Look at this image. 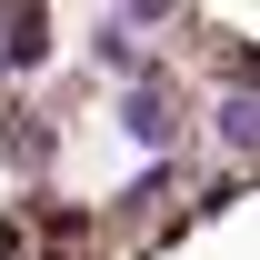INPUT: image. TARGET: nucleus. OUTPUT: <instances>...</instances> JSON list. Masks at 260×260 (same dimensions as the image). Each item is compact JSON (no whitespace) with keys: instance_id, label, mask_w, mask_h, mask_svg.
<instances>
[{"instance_id":"1","label":"nucleus","mask_w":260,"mask_h":260,"mask_svg":"<svg viewBox=\"0 0 260 260\" xmlns=\"http://www.w3.org/2000/svg\"><path fill=\"white\" fill-rule=\"evenodd\" d=\"M120 130L140 140V150H170V140H180V100H170L160 70H140V80L120 90Z\"/></svg>"},{"instance_id":"2","label":"nucleus","mask_w":260,"mask_h":260,"mask_svg":"<svg viewBox=\"0 0 260 260\" xmlns=\"http://www.w3.org/2000/svg\"><path fill=\"white\" fill-rule=\"evenodd\" d=\"M160 10H170V0H120V20H160Z\"/></svg>"}]
</instances>
